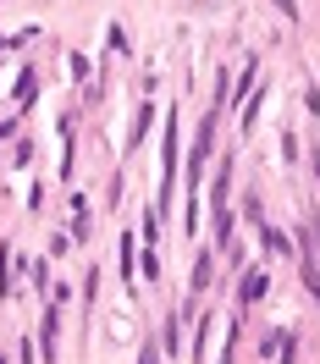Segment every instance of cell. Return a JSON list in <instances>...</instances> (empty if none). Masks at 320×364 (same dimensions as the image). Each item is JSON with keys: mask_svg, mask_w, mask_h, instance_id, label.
Instances as JSON below:
<instances>
[{"mask_svg": "<svg viewBox=\"0 0 320 364\" xmlns=\"http://www.w3.org/2000/svg\"><path fill=\"white\" fill-rule=\"evenodd\" d=\"M210 144H215V111L199 122V138H193V155H188V182H199V171H205L210 160Z\"/></svg>", "mask_w": 320, "mask_h": 364, "instance_id": "obj_1", "label": "cell"}, {"mask_svg": "<svg viewBox=\"0 0 320 364\" xmlns=\"http://www.w3.org/2000/svg\"><path fill=\"white\" fill-rule=\"evenodd\" d=\"M265 287H271V282H265V271H249V276H243V287H238V298H243V304H260V298H265Z\"/></svg>", "mask_w": 320, "mask_h": 364, "instance_id": "obj_2", "label": "cell"}, {"mask_svg": "<svg viewBox=\"0 0 320 364\" xmlns=\"http://www.w3.org/2000/svg\"><path fill=\"white\" fill-rule=\"evenodd\" d=\"M188 315H193V309H183V315L171 309V320H166V342H160L166 353H177V342H183V320H188Z\"/></svg>", "mask_w": 320, "mask_h": 364, "instance_id": "obj_3", "label": "cell"}, {"mask_svg": "<svg viewBox=\"0 0 320 364\" xmlns=\"http://www.w3.org/2000/svg\"><path fill=\"white\" fill-rule=\"evenodd\" d=\"M33 94H39V77H33V72H23V77H17V105H33Z\"/></svg>", "mask_w": 320, "mask_h": 364, "instance_id": "obj_4", "label": "cell"}, {"mask_svg": "<svg viewBox=\"0 0 320 364\" xmlns=\"http://www.w3.org/2000/svg\"><path fill=\"white\" fill-rule=\"evenodd\" d=\"M260 243H265L271 254H293V243H287L282 232H271V227H260Z\"/></svg>", "mask_w": 320, "mask_h": 364, "instance_id": "obj_5", "label": "cell"}, {"mask_svg": "<svg viewBox=\"0 0 320 364\" xmlns=\"http://www.w3.org/2000/svg\"><path fill=\"white\" fill-rule=\"evenodd\" d=\"M55 309H45V331H39V337H45V359H55Z\"/></svg>", "mask_w": 320, "mask_h": 364, "instance_id": "obj_6", "label": "cell"}, {"mask_svg": "<svg viewBox=\"0 0 320 364\" xmlns=\"http://www.w3.org/2000/svg\"><path fill=\"white\" fill-rule=\"evenodd\" d=\"M210 271H215V259L199 254V265H193V287H210Z\"/></svg>", "mask_w": 320, "mask_h": 364, "instance_id": "obj_7", "label": "cell"}, {"mask_svg": "<svg viewBox=\"0 0 320 364\" xmlns=\"http://www.w3.org/2000/svg\"><path fill=\"white\" fill-rule=\"evenodd\" d=\"M122 276H127V287H133V232L122 237Z\"/></svg>", "mask_w": 320, "mask_h": 364, "instance_id": "obj_8", "label": "cell"}, {"mask_svg": "<svg viewBox=\"0 0 320 364\" xmlns=\"http://www.w3.org/2000/svg\"><path fill=\"white\" fill-rule=\"evenodd\" d=\"M149 116H155V105H144V111H138V122H133V144L149 133Z\"/></svg>", "mask_w": 320, "mask_h": 364, "instance_id": "obj_9", "label": "cell"}, {"mask_svg": "<svg viewBox=\"0 0 320 364\" xmlns=\"http://www.w3.org/2000/svg\"><path fill=\"white\" fill-rule=\"evenodd\" d=\"M276 6H282V11H287V17L298 23V6H293V0H276Z\"/></svg>", "mask_w": 320, "mask_h": 364, "instance_id": "obj_10", "label": "cell"}, {"mask_svg": "<svg viewBox=\"0 0 320 364\" xmlns=\"http://www.w3.org/2000/svg\"><path fill=\"white\" fill-rule=\"evenodd\" d=\"M23 364H33V342H23Z\"/></svg>", "mask_w": 320, "mask_h": 364, "instance_id": "obj_11", "label": "cell"}]
</instances>
